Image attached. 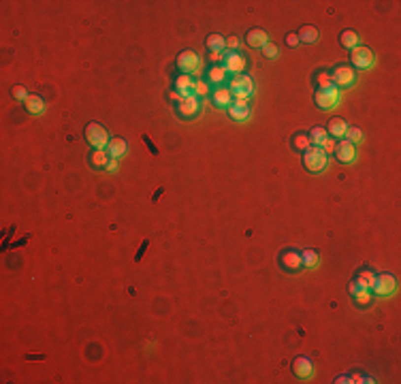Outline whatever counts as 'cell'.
<instances>
[{"label": "cell", "mask_w": 401, "mask_h": 384, "mask_svg": "<svg viewBox=\"0 0 401 384\" xmlns=\"http://www.w3.org/2000/svg\"><path fill=\"white\" fill-rule=\"evenodd\" d=\"M341 45H344L346 49L359 47V34L354 30H344L341 32Z\"/></svg>", "instance_id": "obj_24"}, {"label": "cell", "mask_w": 401, "mask_h": 384, "mask_svg": "<svg viewBox=\"0 0 401 384\" xmlns=\"http://www.w3.org/2000/svg\"><path fill=\"white\" fill-rule=\"evenodd\" d=\"M213 102H216V107H226L229 109L231 107V102H233V94H231V90L229 88H220L213 92Z\"/></svg>", "instance_id": "obj_19"}, {"label": "cell", "mask_w": 401, "mask_h": 384, "mask_svg": "<svg viewBox=\"0 0 401 384\" xmlns=\"http://www.w3.org/2000/svg\"><path fill=\"white\" fill-rule=\"evenodd\" d=\"M107 171H118L120 169V164H118V158H109V162H107V166H105Z\"/></svg>", "instance_id": "obj_38"}, {"label": "cell", "mask_w": 401, "mask_h": 384, "mask_svg": "<svg viewBox=\"0 0 401 384\" xmlns=\"http://www.w3.org/2000/svg\"><path fill=\"white\" fill-rule=\"evenodd\" d=\"M231 94H235L237 100H248L252 94H254V81L250 79L248 75H235L231 79Z\"/></svg>", "instance_id": "obj_2"}, {"label": "cell", "mask_w": 401, "mask_h": 384, "mask_svg": "<svg viewBox=\"0 0 401 384\" xmlns=\"http://www.w3.org/2000/svg\"><path fill=\"white\" fill-rule=\"evenodd\" d=\"M222 66L226 73H235V75H241L243 68H245V58L237 51H229V54L222 56Z\"/></svg>", "instance_id": "obj_7"}, {"label": "cell", "mask_w": 401, "mask_h": 384, "mask_svg": "<svg viewBox=\"0 0 401 384\" xmlns=\"http://www.w3.org/2000/svg\"><path fill=\"white\" fill-rule=\"evenodd\" d=\"M226 47L235 51V49L239 47V38H237V36H229V38H226Z\"/></svg>", "instance_id": "obj_35"}, {"label": "cell", "mask_w": 401, "mask_h": 384, "mask_svg": "<svg viewBox=\"0 0 401 384\" xmlns=\"http://www.w3.org/2000/svg\"><path fill=\"white\" fill-rule=\"evenodd\" d=\"M335 382H337V384H348V382H352V380H350V376H337V378H335Z\"/></svg>", "instance_id": "obj_40"}, {"label": "cell", "mask_w": 401, "mask_h": 384, "mask_svg": "<svg viewBox=\"0 0 401 384\" xmlns=\"http://www.w3.org/2000/svg\"><path fill=\"white\" fill-rule=\"evenodd\" d=\"M297 36H299L301 43H316L318 41V30H316L314 26H303Z\"/></svg>", "instance_id": "obj_22"}, {"label": "cell", "mask_w": 401, "mask_h": 384, "mask_svg": "<svg viewBox=\"0 0 401 384\" xmlns=\"http://www.w3.org/2000/svg\"><path fill=\"white\" fill-rule=\"evenodd\" d=\"M303 164H305L307 171L320 173V171H325L327 164H329V154L322 150V147L312 145V147H307V150L303 152Z\"/></svg>", "instance_id": "obj_1"}, {"label": "cell", "mask_w": 401, "mask_h": 384, "mask_svg": "<svg viewBox=\"0 0 401 384\" xmlns=\"http://www.w3.org/2000/svg\"><path fill=\"white\" fill-rule=\"evenodd\" d=\"M177 111H179V115H184V118H195V115L200 111L199 96L190 94V96H186V98H179Z\"/></svg>", "instance_id": "obj_9"}, {"label": "cell", "mask_w": 401, "mask_h": 384, "mask_svg": "<svg viewBox=\"0 0 401 384\" xmlns=\"http://www.w3.org/2000/svg\"><path fill=\"white\" fill-rule=\"evenodd\" d=\"M341 100V94L337 86H327V88H320L318 92H316V105H318L322 111H329V109H333L335 105H339Z\"/></svg>", "instance_id": "obj_3"}, {"label": "cell", "mask_w": 401, "mask_h": 384, "mask_svg": "<svg viewBox=\"0 0 401 384\" xmlns=\"http://www.w3.org/2000/svg\"><path fill=\"white\" fill-rule=\"evenodd\" d=\"M107 154H109V158H120V156H124L126 150H128V143L122 137H115V139H109V143H107Z\"/></svg>", "instance_id": "obj_15"}, {"label": "cell", "mask_w": 401, "mask_h": 384, "mask_svg": "<svg viewBox=\"0 0 401 384\" xmlns=\"http://www.w3.org/2000/svg\"><path fill=\"white\" fill-rule=\"evenodd\" d=\"M245 38H248V45H250V47H263V45L269 43V34H267L265 30H261V28L250 30Z\"/></svg>", "instance_id": "obj_17"}, {"label": "cell", "mask_w": 401, "mask_h": 384, "mask_svg": "<svg viewBox=\"0 0 401 384\" xmlns=\"http://www.w3.org/2000/svg\"><path fill=\"white\" fill-rule=\"evenodd\" d=\"M354 79H357V75H354V68H350V66H339V68L331 75L333 86H337V88H348V86H352Z\"/></svg>", "instance_id": "obj_10"}, {"label": "cell", "mask_w": 401, "mask_h": 384, "mask_svg": "<svg viewBox=\"0 0 401 384\" xmlns=\"http://www.w3.org/2000/svg\"><path fill=\"white\" fill-rule=\"evenodd\" d=\"M373 292L378 294V297H391L393 292H395L397 288V280L393 278L391 273H382V275H376V280H373Z\"/></svg>", "instance_id": "obj_6"}, {"label": "cell", "mask_w": 401, "mask_h": 384, "mask_svg": "<svg viewBox=\"0 0 401 384\" xmlns=\"http://www.w3.org/2000/svg\"><path fill=\"white\" fill-rule=\"evenodd\" d=\"M282 265L288 269V271H299V269L303 267L301 265V252H297V250H288V252L282 254Z\"/></svg>", "instance_id": "obj_16"}, {"label": "cell", "mask_w": 401, "mask_h": 384, "mask_svg": "<svg viewBox=\"0 0 401 384\" xmlns=\"http://www.w3.org/2000/svg\"><path fill=\"white\" fill-rule=\"evenodd\" d=\"M207 47H209L211 54H222L226 47V38L220 34H209L207 36Z\"/></svg>", "instance_id": "obj_20"}, {"label": "cell", "mask_w": 401, "mask_h": 384, "mask_svg": "<svg viewBox=\"0 0 401 384\" xmlns=\"http://www.w3.org/2000/svg\"><path fill=\"white\" fill-rule=\"evenodd\" d=\"M320 147H322V150H325V152L329 154V152H331V150H333V147H335V143H333V139H329V137H327V139H325V143H322Z\"/></svg>", "instance_id": "obj_39"}, {"label": "cell", "mask_w": 401, "mask_h": 384, "mask_svg": "<svg viewBox=\"0 0 401 384\" xmlns=\"http://www.w3.org/2000/svg\"><path fill=\"white\" fill-rule=\"evenodd\" d=\"M376 62V56L369 47H354L352 49V64L357 68H371Z\"/></svg>", "instance_id": "obj_8"}, {"label": "cell", "mask_w": 401, "mask_h": 384, "mask_svg": "<svg viewBox=\"0 0 401 384\" xmlns=\"http://www.w3.org/2000/svg\"><path fill=\"white\" fill-rule=\"evenodd\" d=\"M331 83L333 81H331V77H329V75H320L318 77V86L320 88H327V86H331Z\"/></svg>", "instance_id": "obj_37"}, {"label": "cell", "mask_w": 401, "mask_h": 384, "mask_svg": "<svg viewBox=\"0 0 401 384\" xmlns=\"http://www.w3.org/2000/svg\"><path fill=\"white\" fill-rule=\"evenodd\" d=\"M229 115L233 120H237V122H245L250 118V105H248V100H237L235 102H231V107H229Z\"/></svg>", "instance_id": "obj_12"}, {"label": "cell", "mask_w": 401, "mask_h": 384, "mask_svg": "<svg viewBox=\"0 0 401 384\" xmlns=\"http://www.w3.org/2000/svg\"><path fill=\"white\" fill-rule=\"evenodd\" d=\"M293 369H295V376L303 378V380L314 374V365H312V361H309L307 356H297L295 363H293Z\"/></svg>", "instance_id": "obj_13"}, {"label": "cell", "mask_w": 401, "mask_h": 384, "mask_svg": "<svg viewBox=\"0 0 401 384\" xmlns=\"http://www.w3.org/2000/svg\"><path fill=\"white\" fill-rule=\"evenodd\" d=\"M224 79H226V70H224L222 64H220V66H211V68H209V81L222 83Z\"/></svg>", "instance_id": "obj_29"}, {"label": "cell", "mask_w": 401, "mask_h": 384, "mask_svg": "<svg viewBox=\"0 0 401 384\" xmlns=\"http://www.w3.org/2000/svg\"><path fill=\"white\" fill-rule=\"evenodd\" d=\"M177 68L182 70L184 75H195L200 68V58L192 49H186L177 56Z\"/></svg>", "instance_id": "obj_5"}, {"label": "cell", "mask_w": 401, "mask_h": 384, "mask_svg": "<svg viewBox=\"0 0 401 384\" xmlns=\"http://www.w3.org/2000/svg\"><path fill=\"white\" fill-rule=\"evenodd\" d=\"M352 297H354V301H357L361 307H365V305L371 303V292L367 290V288H359L357 292H352Z\"/></svg>", "instance_id": "obj_28"}, {"label": "cell", "mask_w": 401, "mask_h": 384, "mask_svg": "<svg viewBox=\"0 0 401 384\" xmlns=\"http://www.w3.org/2000/svg\"><path fill=\"white\" fill-rule=\"evenodd\" d=\"M26 102V111H28L30 115H41L45 111V102L41 96H34V94H30L28 98L24 100Z\"/></svg>", "instance_id": "obj_18"}, {"label": "cell", "mask_w": 401, "mask_h": 384, "mask_svg": "<svg viewBox=\"0 0 401 384\" xmlns=\"http://www.w3.org/2000/svg\"><path fill=\"white\" fill-rule=\"evenodd\" d=\"M373 280H376V275H373L369 269H365V271H361L357 275V284L359 288H367V290H371V286H373Z\"/></svg>", "instance_id": "obj_25"}, {"label": "cell", "mask_w": 401, "mask_h": 384, "mask_svg": "<svg viewBox=\"0 0 401 384\" xmlns=\"http://www.w3.org/2000/svg\"><path fill=\"white\" fill-rule=\"evenodd\" d=\"M318 262H320L318 252H314V250H303V252H301V265L303 267L312 269V267L318 265Z\"/></svg>", "instance_id": "obj_23"}, {"label": "cell", "mask_w": 401, "mask_h": 384, "mask_svg": "<svg viewBox=\"0 0 401 384\" xmlns=\"http://www.w3.org/2000/svg\"><path fill=\"white\" fill-rule=\"evenodd\" d=\"M346 141H350V143H354V145H357V143H361V141H363V132H361V128H348V130H346Z\"/></svg>", "instance_id": "obj_31"}, {"label": "cell", "mask_w": 401, "mask_h": 384, "mask_svg": "<svg viewBox=\"0 0 401 384\" xmlns=\"http://www.w3.org/2000/svg\"><path fill=\"white\" fill-rule=\"evenodd\" d=\"M11 94H13V98H17V100H26V98L30 96L28 92H26V88H24V86H13Z\"/></svg>", "instance_id": "obj_33"}, {"label": "cell", "mask_w": 401, "mask_h": 384, "mask_svg": "<svg viewBox=\"0 0 401 384\" xmlns=\"http://www.w3.org/2000/svg\"><path fill=\"white\" fill-rule=\"evenodd\" d=\"M335 152H337V160H339V162H344V164L354 162V160H357V145L350 143V141H341Z\"/></svg>", "instance_id": "obj_11"}, {"label": "cell", "mask_w": 401, "mask_h": 384, "mask_svg": "<svg viewBox=\"0 0 401 384\" xmlns=\"http://www.w3.org/2000/svg\"><path fill=\"white\" fill-rule=\"evenodd\" d=\"M346 130H348V126H346V122L341 120V118H333L331 122H329L327 132H331L333 137H344Z\"/></svg>", "instance_id": "obj_21"}, {"label": "cell", "mask_w": 401, "mask_h": 384, "mask_svg": "<svg viewBox=\"0 0 401 384\" xmlns=\"http://www.w3.org/2000/svg\"><path fill=\"white\" fill-rule=\"evenodd\" d=\"M263 56H265V58H269V60H275V58H277V47H275L273 43L263 45Z\"/></svg>", "instance_id": "obj_32"}, {"label": "cell", "mask_w": 401, "mask_h": 384, "mask_svg": "<svg viewBox=\"0 0 401 384\" xmlns=\"http://www.w3.org/2000/svg\"><path fill=\"white\" fill-rule=\"evenodd\" d=\"M207 92H209V86H207L205 81H195V90H192V94L195 96H205Z\"/></svg>", "instance_id": "obj_34"}, {"label": "cell", "mask_w": 401, "mask_h": 384, "mask_svg": "<svg viewBox=\"0 0 401 384\" xmlns=\"http://www.w3.org/2000/svg\"><path fill=\"white\" fill-rule=\"evenodd\" d=\"M107 162H109L107 150H94V152H92V164H94V166L102 169V166H107Z\"/></svg>", "instance_id": "obj_26"}, {"label": "cell", "mask_w": 401, "mask_h": 384, "mask_svg": "<svg viewBox=\"0 0 401 384\" xmlns=\"http://www.w3.org/2000/svg\"><path fill=\"white\" fill-rule=\"evenodd\" d=\"M309 143H312V141H309V137H307V134H303V132L295 134V139H293V145L297 147V150H303V152L309 147Z\"/></svg>", "instance_id": "obj_30"}, {"label": "cell", "mask_w": 401, "mask_h": 384, "mask_svg": "<svg viewBox=\"0 0 401 384\" xmlns=\"http://www.w3.org/2000/svg\"><path fill=\"white\" fill-rule=\"evenodd\" d=\"M86 139L88 143L94 147V150H105L107 143H109V134L105 130V126H100L99 122H92V124H88L86 128Z\"/></svg>", "instance_id": "obj_4"}, {"label": "cell", "mask_w": 401, "mask_h": 384, "mask_svg": "<svg viewBox=\"0 0 401 384\" xmlns=\"http://www.w3.org/2000/svg\"><path fill=\"white\" fill-rule=\"evenodd\" d=\"M299 43L301 41H299V36H297V34H288L286 36V45H288V47H297Z\"/></svg>", "instance_id": "obj_36"}, {"label": "cell", "mask_w": 401, "mask_h": 384, "mask_svg": "<svg viewBox=\"0 0 401 384\" xmlns=\"http://www.w3.org/2000/svg\"><path fill=\"white\" fill-rule=\"evenodd\" d=\"M307 137H309V141H312L314 145L320 147L322 143H325V139H327V130H325V128H320V126H316V128H312V132H309Z\"/></svg>", "instance_id": "obj_27"}, {"label": "cell", "mask_w": 401, "mask_h": 384, "mask_svg": "<svg viewBox=\"0 0 401 384\" xmlns=\"http://www.w3.org/2000/svg\"><path fill=\"white\" fill-rule=\"evenodd\" d=\"M192 90H195V79H192L190 75L177 77V81H175V94L179 96V98H186V96H190Z\"/></svg>", "instance_id": "obj_14"}]
</instances>
